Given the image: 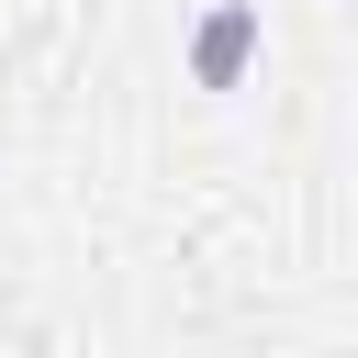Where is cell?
Here are the masks:
<instances>
[{
    "instance_id": "cell-1",
    "label": "cell",
    "mask_w": 358,
    "mask_h": 358,
    "mask_svg": "<svg viewBox=\"0 0 358 358\" xmlns=\"http://www.w3.org/2000/svg\"><path fill=\"white\" fill-rule=\"evenodd\" d=\"M246 56H257V0H213L201 34H190V78H201V90H235Z\"/></svg>"
}]
</instances>
